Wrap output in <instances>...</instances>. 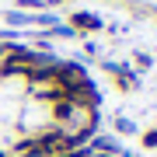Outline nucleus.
<instances>
[{"label":"nucleus","instance_id":"1","mask_svg":"<svg viewBox=\"0 0 157 157\" xmlns=\"http://www.w3.org/2000/svg\"><path fill=\"white\" fill-rule=\"evenodd\" d=\"M94 119V91L77 67L0 45V157L73 154L91 136Z\"/></svg>","mask_w":157,"mask_h":157},{"label":"nucleus","instance_id":"2","mask_svg":"<svg viewBox=\"0 0 157 157\" xmlns=\"http://www.w3.org/2000/svg\"><path fill=\"white\" fill-rule=\"evenodd\" d=\"M63 157H94V154H63Z\"/></svg>","mask_w":157,"mask_h":157}]
</instances>
